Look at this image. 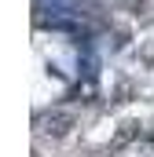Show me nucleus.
<instances>
[{
	"mask_svg": "<svg viewBox=\"0 0 154 157\" xmlns=\"http://www.w3.org/2000/svg\"><path fill=\"white\" fill-rule=\"evenodd\" d=\"M70 128H74V113L70 110H48V113L37 117V132L40 135H51V139L70 135Z\"/></svg>",
	"mask_w": 154,
	"mask_h": 157,
	"instance_id": "f257e3e1",
	"label": "nucleus"
}]
</instances>
